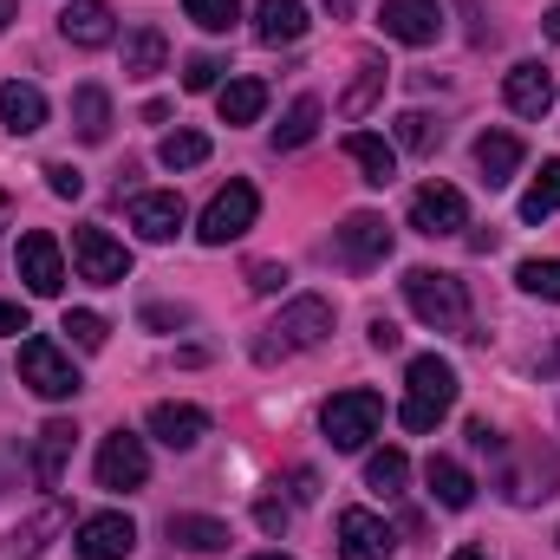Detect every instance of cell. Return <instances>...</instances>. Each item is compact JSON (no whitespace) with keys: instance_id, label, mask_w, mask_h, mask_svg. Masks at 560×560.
<instances>
[{"instance_id":"e0dca14e","label":"cell","mask_w":560,"mask_h":560,"mask_svg":"<svg viewBox=\"0 0 560 560\" xmlns=\"http://www.w3.org/2000/svg\"><path fill=\"white\" fill-rule=\"evenodd\" d=\"M59 33H66L79 52H98V46H112V39H118V20H112V7H105V0H72V7L59 13Z\"/></svg>"},{"instance_id":"f546056e","label":"cell","mask_w":560,"mask_h":560,"mask_svg":"<svg viewBox=\"0 0 560 560\" xmlns=\"http://www.w3.org/2000/svg\"><path fill=\"white\" fill-rule=\"evenodd\" d=\"M170 541H183L189 555H222L229 548V528L215 515H170Z\"/></svg>"},{"instance_id":"4316f807","label":"cell","mask_w":560,"mask_h":560,"mask_svg":"<svg viewBox=\"0 0 560 560\" xmlns=\"http://www.w3.org/2000/svg\"><path fill=\"white\" fill-rule=\"evenodd\" d=\"M72 131L85 143L112 138V92H105V85H79V92H72Z\"/></svg>"},{"instance_id":"cb8c5ba5","label":"cell","mask_w":560,"mask_h":560,"mask_svg":"<svg viewBox=\"0 0 560 560\" xmlns=\"http://www.w3.org/2000/svg\"><path fill=\"white\" fill-rule=\"evenodd\" d=\"M131 229H138L143 242H176V229H183V196H138V202H131Z\"/></svg>"},{"instance_id":"7402d4cb","label":"cell","mask_w":560,"mask_h":560,"mask_svg":"<svg viewBox=\"0 0 560 560\" xmlns=\"http://www.w3.org/2000/svg\"><path fill=\"white\" fill-rule=\"evenodd\" d=\"M423 482H430V495H436L443 509H469V502H476V476H469L456 456H430V463H423Z\"/></svg>"},{"instance_id":"db71d44e","label":"cell","mask_w":560,"mask_h":560,"mask_svg":"<svg viewBox=\"0 0 560 560\" xmlns=\"http://www.w3.org/2000/svg\"><path fill=\"white\" fill-rule=\"evenodd\" d=\"M255 560H287V555H255Z\"/></svg>"},{"instance_id":"8d00e7d4","label":"cell","mask_w":560,"mask_h":560,"mask_svg":"<svg viewBox=\"0 0 560 560\" xmlns=\"http://www.w3.org/2000/svg\"><path fill=\"white\" fill-rule=\"evenodd\" d=\"M515 280H522V293L555 300V306H560V261H522V268H515Z\"/></svg>"},{"instance_id":"5bb4252c","label":"cell","mask_w":560,"mask_h":560,"mask_svg":"<svg viewBox=\"0 0 560 560\" xmlns=\"http://www.w3.org/2000/svg\"><path fill=\"white\" fill-rule=\"evenodd\" d=\"M398 535L372 515V509H346L339 515V560H392Z\"/></svg>"},{"instance_id":"ffe728a7","label":"cell","mask_w":560,"mask_h":560,"mask_svg":"<svg viewBox=\"0 0 560 560\" xmlns=\"http://www.w3.org/2000/svg\"><path fill=\"white\" fill-rule=\"evenodd\" d=\"M476 170H482L489 189L515 183V170H522V138H515V131H482V138H476Z\"/></svg>"},{"instance_id":"ba28073f","label":"cell","mask_w":560,"mask_h":560,"mask_svg":"<svg viewBox=\"0 0 560 560\" xmlns=\"http://www.w3.org/2000/svg\"><path fill=\"white\" fill-rule=\"evenodd\" d=\"M411 229L430 235V242L463 235V229H469V202H463V189H450V183H423L418 196H411Z\"/></svg>"},{"instance_id":"d6a6232c","label":"cell","mask_w":560,"mask_h":560,"mask_svg":"<svg viewBox=\"0 0 560 560\" xmlns=\"http://www.w3.org/2000/svg\"><path fill=\"white\" fill-rule=\"evenodd\" d=\"M378 92H385V59H359V79H352V92L339 98V112H346V118H365V112L378 105Z\"/></svg>"},{"instance_id":"bcb514c9","label":"cell","mask_w":560,"mask_h":560,"mask_svg":"<svg viewBox=\"0 0 560 560\" xmlns=\"http://www.w3.org/2000/svg\"><path fill=\"white\" fill-rule=\"evenodd\" d=\"M319 495V476L313 469H293V502H313Z\"/></svg>"},{"instance_id":"d6986e66","label":"cell","mask_w":560,"mask_h":560,"mask_svg":"<svg viewBox=\"0 0 560 560\" xmlns=\"http://www.w3.org/2000/svg\"><path fill=\"white\" fill-rule=\"evenodd\" d=\"M0 125H7L13 138L46 131V92L26 85V79H7V85H0Z\"/></svg>"},{"instance_id":"b9f144b4","label":"cell","mask_w":560,"mask_h":560,"mask_svg":"<svg viewBox=\"0 0 560 560\" xmlns=\"http://www.w3.org/2000/svg\"><path fill=\"white\" fill-rule=\"evenodd\" d=\"M255 522H261L268 535H280V528H287V502H280V495H261V502H255Z\"/></svg>"},{"instance_id":"74e56055","label":"cell","mask_w":560,"mask_h":560,"mask_svg":"<svg viewBox=\"0 0 560 560\" xmlns=\"http://www.w3.org/2000/svg\"><path fill=\"white\" fill-rule=\"evenodd\" d=\"M222 72H229V66H222L215 52H189V59H183V92H215Z\"/></svg>"},{"instance_id":"f5cc1de1","label":"cell","mask_w":560,"mask_h":560,"mask_svg":"<svg viewBox=\"0 0 560 560\" xmlns=\"http://www.w3.org/2000/svg\"><path fill=\"white\" fill-rule=\"evenodd\" d=\"M13 13H20V7H13V0H0V33H7V20H13Z\"/></svg>"},{"instance_id":"f907efd6","label":"cell","mask_w":560,"mask_h":560,"mask_svg":"<svg viewBox=\"0 0 560 560\" xmlns=\"http://www.w3.org/2000/svg\"><path fill=\"white\" fill-rule=\"evenodd\" d=\"M326 7H332L339 20H352V13H359V0H326Z\"/></svg>"},{"instance_id":"9c48e42d","label":"cell","mask_w":560,"mask_h":560,"mask_svg":"<svg viewBox=\"0 0 560 560\" xmlns=\"http://www.w3.org/2000/svg\"><path fill=\"white\" fill-rule=\"evenodd\" d=\"M72 261H79V280H92V287H118L131 275V248L112 242L105 229H72Z\"/></svg>"},{"instance_id":"5b68a950","label":"cell","mask_w":560,"mask_h":560,"mask_svg":"<svg viewBox=\"0 0 560 560\" xmlns=\"http://www.w3.org/2000/svg\"><path fill=\"white\" fill-rule=\"evenodd\" d=\"M255 215H261V196H255V183H229V189H215V202L202 209V222H196V235L209 242V248H229V242H242L248 229H255Z\"/></svg>"},{"instance_id":"d590c367","label":"cell","mask_w":560,"mask_h":560,"mask_svg":"<svg viewBox=\"0 0 560 560\" xmlns=\"http://www.w3.org/2000/svg\"><path fill=\"white\" fill-rule=\"evenodd\" d=\"M183 13L202 26V33H229L242 20V0H183Z\"/></svg>"},{"instance_id":"1f68e13d","label":"cell","mask_w":560,"mask_h":560,"mask_svg":"<svg viewBox=\"0 0 560 560\" xmlns=\"http://www.w3.org/2000/svg\"><path fill=\"white\" fill-rule=\"evenodd\" d=\"M405 482H411V456H405V450H378V456H365V489H378V495H405Z\"/></svg>"},{"instance_id":"8fae6325","label":"cell","mask_w":560,"mask_h":560,"mask_svg":"<svg viewBox=\"0 0 560 560\" xmlns=\"http://www.w3.org/2000/svg\"><path fill=\"white\" fill-rule=\"evenodd\" d=\"M392 255V229H385V215H372V209H359V215H346L339 222V261L346 268H378Z\"/></svg>"},{"instance_id":"83f0119b","label":"cell","mask_w":560,"mask_h":560,"mask_svg":"<svg viewBox=\"0 0 560 560\" xmlns=\"http://www.w3.org/2000/svg\"><path fill=\"white\" fill-rule=\"evenodd\" d=\"M319 125H326V105L306 92V98H293L287 105V118L275 125V150H300V143H313L319 138Z\"/></svg>"},{"instance_id":"7dc6e473","label":"cell","mask_w":560,"mask_h":560,"mask_svg":"<svg viewBox=\"0 0 560 560\" xmlns=\"http://www.w3.org/2000/svg\"><path fill=\"white\" fill-rule=\"evenodd\" d=\"M0 332H26V306H13V300H0Z\"/></svg>"},{"instance_id":"9a60e30c","label":"cell","mask_w":560,"mask_h":560,"mask_svg":"<svg viewBox=\"0 0 560 560\" xmlns=\"http://www.w3.org/2000/svg\"><path fill=\"white\" fill-rule=\"evenodd\" d=\"M502 98H509L515 118H548V112H555V72L535 66V59H522V66L502 79Z\"/></svg>"},{"instance_id":"2e32d148","label":"cell","mask_w":560,"mask_h":560,"mask_svg":"<svg viewBox=\"0 0 560 560\" xmlns=\"http://www.w3.org/2000/svg\"><path fill=\"white\" fill-rule=\"evenodd\" d=\"M143 430H150L163 450H196V443L209 436V411H202V405H150Z\"/></svg>"},{"instance_id":"f1b7e54d","label":"cell","mask_w":560,"mask_h":560,"mask_svg":"<svg viewBox=\"0 0 560 560\" xmlns=\"http://www.w3.org/2000/svg\"><path fill=\"white\" fill-rule=\"evenodd\" d=\"M59 528H66V509H59V502H46L26 528H13V541L0 548V560H33L46 541H52V535H59Z\"/></svg>"},{"instance_id":"816d5d0a","label":"cell","mask_w":560,"mask_h":560,"mask_svg":"<svg viewBox=\"0 0 560 560\" xmlns=\"http://www.w3.org/2000/svg\"><path fill=\"white\" fill-rule=\"evenodd\" d=\"M450 560H489V555H482V548H456Z\"/></svg>"},{"instance_id":"ab89813d","label":"cell","mask_w":560,"mask_h":560,"mask_svg":"<svg viewBox=\"0 0 560 560\" xmlns=\"http://www.w3.org/2000/svg\"><path fill=\"white\" fill-rule=\"evenodd\" d=\"M46 189H52V196H66V202H72V196H85V176H79V170H72V163H46Z\"/></svg>"},{"instance_id":"6da1fadb","label":"cell","mask_w":560,"mask_h":560,"mask_svg":"<svg viewBox=\"0 0 560 560\" xmlns=\"http://www.w3.org/2000/svg\"><path fill=\"white\" fill-rule=\"evenodd\" d=\"M326 332H332V300H319V293H300V300H287L275 319L261 326V339H255V359H261V365H275V359H300V352L326 346Z\"/></svg>"},{"instance_id":"8992f818","label":"cell","mask_w":560,"mask_h":560,"mask_svg":"<svg viewBox=\"0 0 560 560\" xmlns=\"http://www.w3.org/2000/svg\"><path fill=\"white\" fill-rule=\"evenodd\" d=\"M20 385H26L33 398H46V405L79 398V372H72V359H66L52 339H26V346H20Z\"/></svg>"},{"instance_id":"7c38bea8","label":"cell","mask_w":560,"mask_h":560,"mask_svg":"<svg viewBox=\"0 0 560 560\" xmlns=\"http://www.w3.org/2000/svg\"><path fill=\"white\" fill-rule=\"evenodd\" d=\"M378 26H385L398 46H436V39H443V7H436V0H385V7H378Z\"/></svg>"},{"instance_id":"60d3db41","label":"cell","mask_w":560,"mask_h":560,"mask_svg":"<svg viewBox=\"0 0 560 560\" xmlns=\"http://www.w3.org/2000/svg\"><path fill=\"white\" fill-rule=\"evenodd\" d=\"M248 287H255V293H280V287H287V268H280V261H255V268H248Z\"/></svg>"},{"instance_id":"52a82bcc","label":"cell","mask_w":560,"mask_h":560,"mask_svg":"<svg viewBox=\"0 0 560 560\" xmlns=\"http://www.w3.org/2000/svg\"><path fill=\"white\" fill-rule=\"evenodd\" d=\"M150 482V450H143V436L131 430H112L105 443H98V489H112V495H131Z\"/></svg>"},{"instance_id":"ee69618b","label":"cell","mask_w":560,"mask_h":560,"mask_svg":"<svg viewBox=\"0 0 560 560\" xmlns=\"http://www.w3.org/2000/svg\"><path fill=\"white\" fill-rule=\"evenodd\" d=\"M143 326H189L183 306H143Z\"/></svg>"},{"instance_id":"44dd1931","label":"cell","mask_w":560,"mask_h":560,"mask_svg":"<svg viewBox=\"0 0 560 560\" xmlns=\"http://www.w3.org/2000/svg\"><path fill=\"white\" fill-rule=\"evenodd\" d=\"M306 33V0H255V39L261 46H293Z\"/></svg>"},{"instance_id":"3957f363","label":"cell","mask_w":560,"mask_h":560,"mask_svg":"<svg viewBox=\"0 0 560 560\" xmlns=\"http://www.w3.org/2000/svg\"><path fill=\"white\" fill-rule=\"evenodd\" d=\"M405 300H411V313H418L423 326L476 339V332H469V293H463V280H456V275H436V268H411V275H405Z\"/></svg>"},{"instance_id":"681fc988","label":"cell","mask_w":560,"mask_h":560,"mask_svg":"<svg viewBox=\"0 0 560 560\" xmlns=\"http://www.w3.org/2000/svg\"><path fill=\"white\" fill-rule=\"evenodd\" d=\"M541 33H548V39H560V7H548V13H541Z\"/></svg>"},{"instance_id":"c3c4849f","label":"cell","mask_w":560,"mask_h":560,"mask_svg":"<svg viewBox=\"0 0 560 560\" xmlns=\"http://www.w3.org/2000/svg\"><path fill=\"white\" fill-rule=\"evenodd\" d=\"M7 463H13V450H7V443H0V495H7V489H20V476H13V469H7Z\"/></svg>"},{"instance_id":"e575fe53","label":"cell","mask_w":560,"mask_h":560,"mask_svg":"<svg viewBox=\"0 0 560 560\" xmlns=\"http://www.w3.org/2000/svg\"><path fill=\"white\" fill-rule=\"evenodd\" d=\"M202 156H209V138L202 131H170V138L156 143V163L163 170H196Z\"/></svg>"},{"instance_id":"603a6c76","label":"cell","mask_w":560,"mask_h":560,"mask_svg":"<svg viewBox=\"0 0 560 560\" xmlns=\"http://www.w3.org/2000/svg\"><path fill=\"white\" fill-rule=\"evenodd\" d=\"M346 156L359 163V176H365L372 189H385V183L398 176V143L372 138V131H352V138H346Z\"/></svg>"},{"instance_id":"4dcf8cb0","label":"cell","mask_w":560,"mask_h":560,"mask_svg":"<svg viewBox=\"0 0 560 560\" xmlns=\"http://www.w3.org/2000/svg\"><path fill=\"white\" fill-rule=\"evenodd\" d=\"M548 215H560V156L541 163V176H535L528 196H522V222H548Z\"/></svg>"},{"instance_id":"836d02e7","label":"cell","mask_w":560,"mask_h":560,"mask_svg":"<svg viewBox=\"0 0 560 560\" xmlns=\"http://www.w3.org/2000/svg\"><path fill=\"white\" fill-rule=\"evenodd\" d=\"M392 138H398V150H411V156H430V150L443 143V125H436L430 112H405V118L392 125Z\"/></svg>"},{"instance_id":"30bf717a","label":"cell","mask_w":560,"mask_h":560,"mask_svg":"<svg viewBox=\"0 0 560 560\" xmlns=\"http://www.w3.org/2000/svg\"><path fill=\"white\" fill-rule=\"evenodd\" d=\"M72 548H79V560H125L131 548H138V522H131V515H118V509L85 515V522H79V535H72Z\"/></svg>"},{"instance_id":"11a10c76","label":"cell","mask_w":560,"mask_h":560,"mask_svg":"<svg viewBox=\"0 0 560 560\" xmlns=\"http://www.w3.org/2000/svg\"><path fill=\"white\" fill-rule=\"evenodd\" d=\"M555 541H560V528H555Z\"/></svg>"},{"instance_id":"d4e9b609","label":"cell","mask_w":560,"mask_h":560,"mask_svg":"<svg viewBox=\"0 0 560 560\" xmlns=\"http://www.w3.org/2000/svg\"><path fill=\"white\" fill-rule=\"evenodd\" d=\"M215 112H222V125H261L268 85H261V79H229V85L215 92Z\"/></svg>"},{"instance_id":"4fadbf2b","label":"cell","mask_w":560,"mask_h":560,"mask_svg":"<svg viewBox=\"0 0 560 560\" xmlns=\"http://www.w3.org/2000/svg\"><path fill=\"white\" fill-rule=\"evenodd\" d=\"M20 280H26V293H39V300H52V293L66 287V261H59V242H52L46 229L20 235Z\"/></svg>"},{"instance_id":"ac0fdd59","label":"cell","mask_w":560,"mask_h":560,"mask_svg":"<svg viewBox=\"0 0 560 560\" xmlns=\"http://www.w3.org/2000/svg\"><path fill=\"white\" fill-rule=\"evenodd\" d=\"M72 443H79V430H72L66 418H52L39 436H33V482H39V489H59V482H66Z\"/></svg>"},{"instance_id":"277c9868","label":"cell","mask_w":560,"mask_h":560,"mask_svg":"<svg viewBox=\"0 0 560 560\" xmlns=\"http://www.w3.org/2000/svg\"><path fill=\"white\" fill-rule=\"evenodd\" d=\"M378 423H385L378 392H332V398H326V411H319L326 443H332V450H346V456H359V450L378 436Z\"/></svg>"},{"instance_id":"f6af8a7d","label":"cell","mask_w":560,"mask_h":560,"mask_svg":"<svg viewBox=\"0 0 560 560\" xmlns=\"http://www.w3.org/2000/svg\"><path fill=\"white\" fill-rule=\"evenodd\" d=\"M372 346H378V352H398V346H405V332H398L392 319H372Z\"/></svg>"},{"instance_id":"7bdbcfd3","label":"cell","mask_w":560,"mask_h":560,"mask_svg":"<svg viewBox=\"0 0 560 560\" xmlns=\"http://www.w3.org/2000/svg\"><path fill=\"white\" fill-rule=\"evenodd\" d=\"M469 450H482V456H502V430H489V423L476 418V423H469Z\"/></svg>"},{"instance_id":"f35d334b","label":"cell","mask_w":560,"mask_h":560,"mask_svg":"<svg viewBox=\"0 0 560 560\" xmlns=\"http://www.w3.org/2000/svg\"><path fill=\"white\" fill-rule=\"evenodd\" d=\"M66 332H72V346H79V352H98L112 326H105L98 313H85V306H79V313H66Z\"/></svg>"},{"instance_id":"484cf974","label":"cell","mask_w":560,"mask_h":560,"mask_svg":"<svg viewBox=\"0 0 560 560\" xmlns=\"http://www.w3.org/2000/svg\"><path fill=\"white\" fill-rule=\"evenodd\" d=\"M170 66V39H163V26H138V33H125V79H156Z\"/></svg>"},{"instance_id":"7a4b0ae2","label":"cell","mask_w":560,"mask_h":560,"mask_svg":"<svg viewBox=\"0 0 560 560\" xmlns=\"http://www.w3.org/2000/svg\"><path fill=\"white\" fill-rule=\"evenodd\" d=\"M450 405H456V365L450 359H436V352H423L405 365V430H436V423L450 418Z\"/></svg>"}]
</instances>
